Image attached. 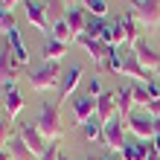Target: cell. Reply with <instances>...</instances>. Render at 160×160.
<instances>
[{"mask_svg":"<svg viewBox=\"0 0 160 160\" xmlns=\"http://www.w3.org/2000/svg\"><path fill=\"white\" fill-rule=\"evenodd\" d=\"M35 125H38V131L50 140V143L61 140V134H64L61 105H58V102H44V105H41V114H38V119H35Z\"/></svg>","mask_w":160,"mask_h":160,"instance_id":"obj_1","label":"cell"},{"mask_svg":"<svg viewBox=\"0 0 160 160\" xmlns=\"http://www.w3.org/2000/svg\"><path fill=\"white\" fill-rule=\"evenodd\" d=\"M21 76H23V64H18V58L12 55V47L6 41V47L0 50V88L3 90L15 88V82Z\"/></svg>","mask_w":160,"mask_h":160,"instance_id":"obj_2","label":"cell"},{"mask_svg":"<svg viewBox=\"0 0 160 160\" xmlns=\"http://www.w3.org/2000/svg\"><path fill=\"white\" fill-rule=\"evenodd\" d=\"M58 82H61V64L58 61H44L29 76L32 90H52V88H58Z\"/></svg>","mask_w":160,"mask_h":160,"instance_id":"obj_3","label":"cell"},{"mask_svg":"<svg viewBox=\"0 0 160 160\" xmlns=\"http://www.w3.org/2000/svg\"><path fill=\"white\" fill-rule=\"evenodd\" d=\"M131 15L146 29H154L160 26V0H131Z\"/></svg>","mask_w":160,"mask_h":160,"instance_id":"obj_4","label":"cell"},{"mask_svg":"<svg viewBox=\"0 0 160 160\" xmlns=\"http://www.w3.org/2000/svg\"><path fill=\"white\" fill-rule=\"evenodd\" d=\"M125 131H128V122H125V117H119V114L111 122H105V146L111 148V152L122 154V148L128 146L125 143Z\"/></svg>","mask_w":160,"mask_h":160,"instance_id":"obj_5","label":"cell"},{"mask_svg":"<svg viewBox=\"0 0 160 160\" xmlns=\"http://www.w3.org/2000/svg\"><path fill=\"white\" fill-rule=\"evenodd\" d=\"M117 38H119V44H128L131 50L140 44V21L131 12H125V15H119L117 18Z\"/></svg>","mask_w":160,"mask_h":160,"instance_id":"obj_6","label":"cell"},{"mask_svg":"<svg viewBox=\"0 0 160 160\" xmlns=\"http://www.w3.org/2000/svg\"><path fill=\"white\" fill-rule=\"evenodd\" d=\"M18 134H21V140H23L26 146H29V152H32L35 157H41V154L47 152V146H50V140H47L41 131H38V125L21 122V125H18Z\"/></svg>","mask_w":160,"mask_h":160,"instance_id":"obj_7","label":"cell"},{"mask_svg":"<svg viewBox=\"0 0 160 160\" xmlns=\"http://www.w3.org/2000/svg\"><path fill=\"white\" fill-rule=\"evenodd\" d=\"M125 122H128V131H131V134H137L140 140H148V143H152V140L157 137V131H154V117H152V114H131Z\"/></svg>","mask_w":160,"mask_h":160,"instance_id":"obj_8","label":"cell"},{"mask_svg":"<svg viewBox=\"0 0 160 160\" xmlns=\"http://www.w3.org/2000/svg\"><path fill=\"white\" fill-rule=\"evenodd\" d=\"M23 9H26V21H29L38 32H50V21H47V6L41 0H23Z\"/></svg>","mask_w":160,"mask_h":160,"instance_id":"obj_9","label":"cell"},{"mask_svg":"<svg viewBox=\"0 0 160 160\" xmlns=\"http://www.w3.org/2000/svg\"><path fill=\"white\" fill-rule=\"evenodd\" d=\"M93 117H96V99L93 96H76L73 99V119H76V125H84Z\"/></svg>","mask_w":160,"mask_h":160,"instance_id":"obj_10","label":"cell"},{"mask_svg":"<svg viewBox=\"0 0 160 160\" xmlns=\"http://www.w3.org/2000/svg\"><path fill=\"white\" fill-rule=\"evenodd\" d=\"M122 76H131V79H137V82H143V84L154 82V73H152V70H146L143 64L137 61V55H134V52H128V55H125V64H122Z\"/></svg>","mask_w":160,"mask_h":160,"instance_id":"obj_11","label":"cell"},{"mask_svg":"<svg viewBox=\"0 0 160 160\" xmlns=\"http://www.w3.org/2000/svg\"><path fill=\"white\" fill-rule=\"evenodd\" d=\"M82 76H84L82 64H73V67L61 76V102H64V99H70L73 93H76V88L82 84ZM61 102H58V105H61Z\"/></svg>","mask_w":160,"mask_h":160,"instance_id":"obj_12","label":"cell"},{"mask_svg":"<svg viewBox=\"0 0 160 160\" xmlns=\"http://www.w3.org/2000/svg\"><path fill=\"white\" fill-rule=\"evenodd\" d=\"M131 52L137 55V61L143 64L146 70H152V73H157V70H160V52H154L148 44H143V41H140V44H137Z\"/></svg>","mask_w":160,"mask_h":160,"instance_id":"obj_13","label":"cell"},{"mask_svg":"<svg viewBox=\"0 0 160 160\" xmlns=\"http://www.w3.org/2000/svg\"><path fill=\"white\" fill-rule=\"evenodd\" d=\"M76 44H82L84 50H88V55H90V58L96 61V64H105L108 52H111V50H108V47L102 44V41H96V38H88V35H79V38H76Z\"/></svg>","mask_w":160,"mask_h":160,"instance_id":"obj_14","label":"cell"},{"mask_svg":"<svg viewBox=\"0 0 160 160\" xmlns=\"http://www.w3.org/2000/svg\"><path fill=\"white\" fill-rule=\"evenodd\" d=\"M117 117V99H114V93H102V96L96 99V119L105 125V122H111Z\"/></svg>","mask_w":160,"mask_h":160,"instance_id":"obj_15","label":"cell"},{"mask_svg":"<svg viewBox=\"0 0 160 160\" xmlns=\"http://www.w3.org/2000/svg\"><path fill=\"white\" fill-rule=\"evenodd\" d=\"M114 99H117V114L119 117H131V108H134V84H125V88H119L114 93Z\"/></svg>","mask_w":160,"mask_h":160,"instance_id":"obj_16","label":"cell"},{"mask_svg":"<svg viewBox=\"0 0 160 160\" xmlns=\"http://www.w3.org/2000/svg\"><path fill=\"white\" fill-rule=\"evenodd\" d=\"M3 108H6V117L9 119H18V114L23 111V96L18 88H9L3 90Z\"/></svg>","mask_w":160,"mask_h":160,"instance_id":"obj_17","label":"cell"},{"mask_svg":"<svg viewBox=\"0 0 160 160\" xmlns=\"http://www.w3.org/2000/svg\"><path fill=\"white\" fill-rule=\"evenodd\" d=\"M64 21H67L70 23V29H73V35H76V38H79V35H84V29H88V12H84V9H67V12H64Z\"/></svg>","mask_w":160,"mask_h":160,"instance_id":"obj_18","label":"cell"},{"mask_svg":"<svg viewBox=\"0 0 160 160\" xmlns=\"http://www.w3.org/2000/svg\"><path fill=\"white\" fill-rule=\"evenodd\" d=\"M6 41H9V47H12V55L18 58V64H29V50H26V44L21 38V29H12Z\"/></svg>","mask_w":160,"mask_h":160,"instance_id":"obj_19","label":"cell"},{"mask_svg":"<svg viewBox=\"0 0 160 160\" xmlns=\"http://www.w3.org/2000/svg\"><path fill=\"white\" fill-rule=\"evenodd\" d=\"M41 55H44V61H61L64 55H67V44L47 38V41H44V50H41Z\"/></svg>","mask_w":160,"mask_h":160,"instance_id":"obj_20","label":"cell"},{"mask_svg":"<svg viewBox=\"0 0 160 160\" xmlns=\"http://www.w3.org/2000/svg\"><path fill=\"white\" fill-rule=\"evenodd\" d=\"M52 41H61V44H73L76 41V35H73V29H70V23L64 21V18H58V21L52 23Z\"/></svg>","mask_w":160,"mask_h":160,"instance_id":"obj_21","label":"cell"},{"mask_svg":"<svg viewBox=\"0 0 160 160\" xmlns=\"http://www.w3.org/2000/svg\"><path fill=\"white\" fill-rule=\"evenodd\" d=\"M9 152H12V157H15V160H38V157L29 152V146L21 140V134H15L12 140H9Z\"/></svg>","mask_w":160,"mask_h":160,"instance_id":"obj_22","label":"cell"},{"mask_svg":"<svg viewBox=\"0 0 160 160\" xmlns=\"http://www.w3.org/2000/svg\"><path fill=\"white\" fill-rule=\"evenodd\" d=\"M82 131H84V140H88V143H96V140H102V143H105V125H102L96 117H93L90 122H84Z\"/></svg>","mask_w":160,"mask_h":160,"instance_id":"obj_23","label":"cell"},{"mask_svg":"<svg viewBox=\"0 0 160 160\" xmlns=\"http://www.w3.org/2000/svg\"><path fill=\"white\" fill-rule=\"evenodd\" d=\"M122 64H125V58H122V52H119V47H114V50L108 52V58H105V67L108 73H122Z\"/></svg>","mask_w":160,"mask_h":160,"instance_id":"obj_24","label":"cell"},{"mask_svg":"<svg viewBox=\"0 0 160 160\" xmlns=\"http://www.w3.org/2000/svg\"><path fill=\"white\" fill-rule=\"evenodd\" d=\"M105 26H108L105 18H93V21H88V29H84V35L99 41V38H102V32H105Z\"/></svg>","mask_w":160,"mask_h":160,"instance_id":"obj_25","label":"cell"},{"mask_svg":"<svg viewBox=\"0 0 160 160\" xmlns=\"http://www.w3.org/2000/svg\"><path fill=\"white\" fill-rule=\"evenodd\" d=\"M82 6H84V12H90V15H96V18H105L108 15V3H105V0H82Z\"/></svg>","mask_w":160,"mask_h":160,"instance_id":"obj_26","label":"cell"},{"mask_svg":"<svg viewBox=\"0 0 160 160\" xmlns=\"http://www.w3.org/2000/svg\"><path fill=\"white\" fill-rule=\"evenodd\" d=\"M12 29H18L15 15L6 12V9H0V35H6V38H9V32H12Z\"/></svg>","mask_w":160,"mask_h":160,"instance_id":"obj_27","label":"cell"},{"mask_svg":"<svg viewBox=\"0 0 160 160\" xmlns=\"http://www.w3.org/2000/svg\"><path fill=\"white\" fill-rule=\"evenodd\" d=\"M15 134H12V119H0V148H6V143H9V140H12Z\"/></svg>","mask_w":160,"mask_h":160,"instance_id":"obj_28","label":"cell"},{"mask_svg":"<svg viewBox=\"0 0 160 160\" xmlns=\"http://www.w3.org/2000/svg\"><path fill=\"white\" fill-rule=\"evenodd\" d=\"M134 105L148 108V90H146V84H134Z\"/></svg>","mask_w":160,"mask_h":160,"instance_id":"obj_29","label":"cell"},{"mask_svg":"<svg viewBox=\"0 0 160 160\" xmlns=\"http://www.w3.org/2000/svg\"><path fill=\"white\" fill-rule=\"evenodd\" d=\"M38 160H61V146H58V140L47 146V152H44V154H41Z\"/></svg>","mask_w":160,"mask_h":160,"instance_id":"obj_30","label":"cell"},{"mask_svg":"<svg viewBox=\"0 0 160 160\" xmlns=\"http://www.w3.org/2000/svg\"><path fill=\"white\" fill-rule=\"evenodd\" d=\"M88 96H93V99H96V93H99V96H102V76H99V73H96V76H93L90 79V84H88Z\"/></svg>","mask_w":160,"mask_h":160,"instance_id":"obj_31","label":"cell"},{"mask_svg":"<svg viewBox=\"0 0 160 160\" xmlns=\"http://www.w3.org/2000/svg\"><path fill=\"white\" fill-rule=\"evenodd\" d=\"M122 160H143V154H140L137 146H125L122 148Z\"/></svg>","mask_w":160,"mask_h":160,"instance_id":"obj_32","label":"cell"},{"mask_svg":"<svg viewBox=\"0 0 160 160\" xmlns=\"http://www.w3.org/2000/svg\"><path fill=\"white\" fill-rule=\"evenodd\" d=\"M15 6H18V0H0V9H6V12H12Z\"/></svg>","mask_w":160,"mask_h":160,"instance_id":"obj_33","label":"cell"},{"mask_svg":"<svg viewBox=\"0 0 160 160\" xmlns=\"http://www.w3.org/2000/svg\"><path fill=\"white\" fill-rule=\"evenodd\" d=\"M0 160H15V157H12V152H9V148H0Z\"/></svg>","mask_w":160,"mask_h":160,"instance_id":"obj_34","label":"cell"},{"mask_svg":"<svg viewBox=\"0 0 160 160\" xmlns=\"http://www.w3.org/2000/svg\"><path fill=\"white\" fill-rule=\"evenodd\" d=\"M154 131H157V137H160V117H154Z\"/></svg>","mask_w":160,"mask_h":160,"instance_id":"obj_35","label":"cell"},{"mask_svg":"<svg viewBox=\"0 0 160 160\" xmlns=\"http://www.w3.org/2000/svg\"><path fill=\"white\" fill-rule=\"evenodd\" d=\"M61 3H82V0H61Z\"/></svg>","mask_w":160,"mask_h":160,"instance_id":"obj_36","label":"cell"},{"mask_svg":"<svg viewBox=\"0 0 160 160\" xmlns=\"http://www.w3.org/2000/svg\"><path fill=\"white\" fill-rule=\"evenodd\" d=\"M154 76H157V79H160V70H157V73H154Z\"/></svg>","mask_w":160,"mask_h":160,"instance_id":"obj_37","label":"cell"},{"mask_svg":"<svg viewBox=\"0 0 160 160\" xmlns=\"http://www.w3.org/2000/svg\"><path fill=\"white\" fill-rule=\"evenodd\" d=\"M99 160H111V157H99Z\"/></svg>","mask_w":160,"mask_h":160,"instance_id":"obj_38","label":"cell"},{"mask_svg":"<svg viewBox=\"0 0 160 160\" xmlns=\"http://www.w3.org/2000/svg\"><path fill=\"white\" fill-rule=\"evenodd\" d=\"M61 160H70V157H64V154H61Z\"/></svg>","mask_w":160,"mask_h":160,"instance_id":"obj_39","label":"cell"}]
</instances>
